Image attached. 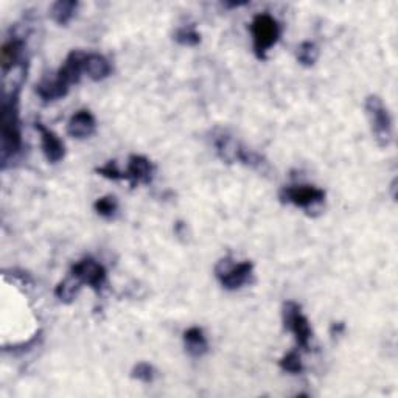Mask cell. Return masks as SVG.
<instances>
[{
	"label": "cell",
	"mask_w": 398,
	"mask_h": 398,
	"mask_svg": "<svg viewBox=\"0 0 398 398\" xmlns=\"http://www.w3.org/2000/svg\"><path fill=\"white\" fill-rule=\"evenodd\" d=\"M19 89H11L5 92L2 101V118H0V128H2V145H0V157H2V169L5 170L8 162L18 157L22 151V132L19 120Z\"/></svg>",
	"instance_id": "1"
},
{
	"label": "cell",
	"mask_w": 398,
	"mask_h": 398,
	"mask_svg": "<svg viewBox=\"0 0 398 398\" xmlns=\"http://www.w3.org/2000/svg\"><path fill=\"white\" fill-rule=\"evenodd\" d=\"M254 53L258 59H266L269 49L277 44L282 35V25L268 13H260L251 22Z\"/></svg>",
	"instance_id": "2"
},
{
	"label": "cell",
	"mask_w": 398,
	"mask_h": 398,
	"mask_svg": "<svg viewBox=\"0 0 398 398\" xmlns=\"http://www.w3.org/2000/svg\"><path fill=\"white\" fill-rule=\"evenodd\" d=\"M364 108L365 114L369 117L372 134L373 137H375L378 147L387 148L394 139V126L391 114H389L383 100H381L378 95H369V97L365 98Z\"/></svg>",
	"instance_id": "3"
},
{
	"label": "cell",
	"mask_w": 398,
	"mask_h": 398,
	"mask_svg": "<svg viewBox=\"0 0 398 398\" xmlns=\"http://www.w3.org/2000/svg\"><path fill=\"white\" fill-rule=\"evenodd\" d=\"M278 199L283 204H292L304 209L308 215L321 213L324 203H325V192L322 188L316 186L308 184H299V186H288L283 187L278 193Z\"/></svg>",
	"instance_id": "4"
},
{
	"label": "cell",
	"mask_w": 398,
	"mask_h": 398,
	"mask_svg": "<svg viewBox=\"0 0 398 398\" xmlns=\"http://www.w3.org/2000/svg\"><path fill=\"white\" fill-rule=\"evenodd\" d=\"M215 275L224 290L237 291L254 280V265L249 260L237 261L232 257L221 258L215 266Z\"/></svg>",
	"instance_id": "5"
},
{
	"label": "cell",
	"mask_w": 398,
	"mask_h": 398,
	"mask_svg": "<svg viewBox=\"0 0 398 398\" xmlns=\"http://www.w3.org/2000/svg\"><path fill=\"white\" fill-rule=\"evenodd\" d=\"M282 319H283V327L286 331L294 334L297 346L304 350H309L312 347V339H313V330L307 316L302 313V308L294 300H288L283 304L282 308Z\"/></svg>",
	"instance_id": "6"
},
{
	"label": "cell",
	"mask_w": 398,
	"mask_h": 398,
	"mask_svg": "<svg viewBox=\"0 0 398 398\" xmlns=\"http://www.w3.org/2000/svg\"><path fill=\"white\" fill-rule=\"evenodd\" d=\"M70 275L78 278L83 285L91 286V288L97 292L103 290L108 278L105 266L92 257H84L83 260L76 261L75 265H72Z\"/></svg>",
	"instance_id": "7"
},
{
	"label": "cell",
	"mask_w": 398,
	"mask_h": 398,
	"mask_svg": "<svg viewBox=\"0 0 398 398\" xmlns=\"http://www.w3.org/2000/svg\"><path fill=\"white\" fill-rule=\"evenodd\" d=\"M154 166L149 159L140 154H132L128 159V166L123 173V179L130 182V186L135 188L137 186H149L153 182Z\"/></svg>",
	"instance_id": "8"
},
{
	"label": "cell",
	"mask_w": 398,
	"mask_h": 398,
	"mask_svg": "<svg viewBox=\"0 0 398 398\" xmlns=\"http://www.w3.org/2000/svg\"><path fill=\"white\" fill-rule=\"evenodd\" d=\"M35 128L39 134H41V147L47 161L50 164L61 162L66 156V147L64 143H62V140L53 131L45 128L41 122H36Z\"/></svg>",
	"instance_id": "9"
},
{
	"label": "cell",
	"mask_w": 398,
	"mask_h": 398,
	"mask_svg": "<svg viewBox=\"0 0 398 398\" xmlns=\"http://www.w3.org/2000/svg\"><path fill=\"white\" fill-rule=\"evenodd\" d=\"M23 50H25V41L19 36H14L4 44L2 52H0V66H2L4 75H8V72L14 70L16 67L25 66Z\"/></svg>",
	"instance_id": "10"
},
{
	"label": "cell",
	"mask_w": 398,
	"mask_h": 398,
	"mask_svg": "<svg viewBox=\"0 0 398 398\" xmlns=\"http://www.w3.org/2000/svg\"><path fill=\"white\" fill-rule=\"evenodd\" d=\"M86 52L81 50H72L67 58L62 62V66L58 70V76L64 81L69 87L72 84L79 83V78L84 72V61H86Z\"/></svg>",
	"instance_id": "11"
},
{
	"label": "cell",
	"mask_w": 398,
	"mask_h": 398,
	"mask_svg": "<svg viewBox=\"0 0 398 398\" xmlns=\"http://www.w3.org/2000/svg\"><path fill=\"white\" fill-rule=\"evenodd\" d=\"M97 130V120L91 110L81 109L70 117L67 123V134L75 139H87L95 134Z\"/></svg>",
	"instance_id": "12"
},
{
	"label": "cell",
	"mask_w": 398,
	"mask_h": 398,
	"mask_svg": "<svg viewBox=\"0 0 398 398\" xmlns=\"http://www.w3.org/2000/svg\"><path fill=\"white\" fill-rule=\"evenodd\" d=\"M213 145L217 148V153L221 157V161H224L226 164L237 162L241 143H238L232 135L227 134L226 131H217L213 135Z\"/></svg>",
	"instance_id": "13"
},
{
	"label": "cell",
	"mask_w": 398,
	"mask_h": 398,
	"mask_svg": "<svg viewBox=\"0 0 398 398\" xmlns=\"http://www.w3.org/2000/svg\"><path fill=\"white\" fill-rule=\"evenodd\" d=\"M69 89L70 87L62 81L58 75L53 78H44L41 83L36 84V93L44 101H55V100L64 98L69 93Z\"/></svg>",
	"instance_id": "14"
},
{
	"label": "cell",
	"mask_w": 398,
	"mask_h": 398,
	"mask_svg": "<svg viewBox=\"0 0 398 398\" xmlns=\"http://www.w3.org/2000/svg\"><path fill=\"white\" fill-rule=\"evenodd\" d=\"M110 72H113V66L110 62L103 57L100 53H87L86 61H84V74H87L92 81H103L106 79Z\"/></svg>",
	"instance_id": "15"
},
{
	"label": "cell",
	"mask_w": 398,
	"mask_h": 398,
	"mask_svg": "<svg viewBox=\"0 0 398 398\" xmlns=\"http://www.w3.org/2000/svg\"><path fill=\"white\" fill-rule=\"evenodd\" d=\"M184 344L190 356L201 358L209 352V342H207L203 329L192 327L184 333Z\"/></svg>",
	"instance_id": "16"
},
{
	"label": "cell",
	"mask_w": 398,
	"mask_h": 398,
	"mask_svg": "<svg viewBox=\"0 0 398 398\" xmlns=\"http://www.w3.org/2000/svg\"><path fill=\"white\" fill-rule=\"evenodd\" d=\"M78 10V2L75 0H58L50 8V18L58 25L66 27L67 23L75 18Z\"/></svg>",
	"instance_id": "17"
},
{
	"label": "cell",
	"mask_w": 398,
	"mask_h": 398,
	"mask_svg": "<svg viewBox=\"0 0 398 398\" xmlns=\"http://www.w3.org/2000/svg\"><path fill=\"white\" fill-rule=\"evenodd\" d=\"M83 283L75 278L74 275H69L64 280L59 282L57 290H55V296H57L62 304H72L78 296L79 290H81Z\"/></svg>",
	"instance_id": "18"
},
{
	"label": "cell",
	"mask_w": 398,
	"mask_h": 398,
	"mask_svg": "<svg viewBox=\"0 0 398 398\" xmlns=\"http://www.w3.org/2000/svg\"><path fill=\"white\" fill-rule=\"evenodd\" d=\"M93 209L101 218L105 220H114L115 215L118 213V201L117 198L113 195H106L103 198H98L93 204Z\"/></svg>",
	"instance_id": "19"
},
{
	"label": "cell",
	"mask_w": 398,
	"mask_h": 398,
	"mask_svg": "<svg viewBox=\"0 0 398 398\" xmlns=\"http://www.w3.org/2000/svg\"><path fill=\"white\" fill-rule=\"evenodd\" d=\"M296 57L302 66L312 67L316 64V61L319 59V49H317V45L314 42L305 41L297 47Z\"/></svg>",
	"instance_id": "20"
},
{
	"label": "cell",
	"mask_w": 398,
	"mask_h": 398,
	"mask_svg": "<svg viewBox=\"0 0 398 398\" xmlns=\"http://www.w3.org/2000/svg\"><path fill=\"white\" fill-rule=\"evenodd\" d=\"M278 365H280L285 372L292 373V375H297V373L304 372V364H302L297 350H292V352L286 353L280 360V363H278Z\"/></svg>",
	"instance_id": "21"
},
{
	"label": "cell",
	"mask_w": 398,
	"mask_h": 398,
	"mask_svg": "<svg viewBox=\"0 0 398 398\" xmlns=\"http://www.w3.org/2000/svg\"><path fill=\"white\" fill-rule=\"evenodd\" d=\"M174 41L184 47H195L201 42V35L193 27H182L174 33Z\"/></svg>",
	"instance_id": "22"
},
{
	"label": "cell",
	"mask_w": 398,
	"mask_h": 398,
	"mask_svg": "<svg viewBox=\"0 0 398 398\" xmlns=\"http://www.w3.org/2000/svg\"><path fill=\"white\" fill-rule=\"evenodd\" d=\"M131 378L139 380L145 385H151L156 378V369L148 363H137L131 370Z\"/></svg>",
	"instance_id": "23"
},
{
	"label": "cell",
	"mask_w": 398,
	"mask_h": 398,
	"mask_svg": "<svg viewBox=\"0 0 398 398\" xmlns=\"http://www.w3.org/2000/svg\"><path fill=\"white\" fill-rule=\"evenodd\" d=\"M95 171H97L100 176L106 178V179H110V181H120V179H123V171L118 169L117 164L114 161H110L106 165L100 166V169H97Z\"/></svg>",
	"instance_id": "24"
},
{
	"label": "cell",
	"mask_w": 398,
	"mask_h": 398,
	"mask_svg": "<svg viewBox=\"0 0 398 398\" xmlns=\"http://www.w3.org/2000/svg\"><path fill=\"white\" fill-rule=\"evenodd\" d=\"M344 330H346V325L342 322H336V324L331 325L330 333H331V336H339V334L344 333Z\"/></svg>",
	"instance_id": "25"
}]
</instances>
